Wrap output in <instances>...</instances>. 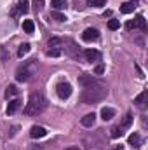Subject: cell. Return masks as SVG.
<instances>
[{"label": "cell", "instance_id": "44dd1931", "mask_svg": "<svg viewBox=\"0 0 148 150\" xmlns=\"http://www.w3.org/2000/svg\"><path fill=\"white\" fill-rule=\"evenodd\" d=\"M47 56H51V58L61 56V47H49V49H47Z\"/></svg>", "mask_w": 148, "mask_h": 150}, {"label": "cell", "instance_id": "e0dca14e", "mask_svg": "<svg viewBox=\"0 0 148 150\" xmlns=\"http://www.w3.org/2000/svg\"><path fill=\"white\" fill-rule=\"evenodd\" d=\"M113 115H115V110H113V108L105 107V108L101 110V119H103V120H110V119H113Z\"/></svg>", "mask_w": 148, "mask_h": 150}, {"label": "cell", "instance_id": "603a6c76", "mask_svg": "<svg viewBox=\"0 0 148 150\" xmlns=\"http://www.w3.org/2000/svg\"><path fill=\"white\" fill-rule=\"evenodd\" d=\"M122 129H124V127H122V126H115V127H113V129H111V138H118V136H122V134H124V131H122Z\"/></svg>", "mask_w": 148, "mask_h": 150}, {"label": "cell", "instance_id": "4316f807", "mask_svg": "<svg viewBox=\"0 0 148 150\" xmlns=\"http://www.w3.org/2000/svg\"><path fill=\"white\" fill-rule=\"evenodd\" d=\"M19 11L23 12V14H26L30 9H28V2L26 0H19Z\"/></svg>", "mask_w": 148, "mask_h": 150}, {"label": "cell", "instance_id": "7402d4cb", "mask_svg": "<svg viewBox=\"0 0 148 150\" xmlns=\"http://www.w3.org/2000/svg\"><path fill=\"white\" fill-rule=\"evenodd\" d=\"M147 98H148V93H147V91H143L140 96H136V98H134V103H136V105H143V103L147 101Z\"/></svg>", "mask_w": 148, "mask_h": 150}, {"label": "cell", "instance_id": "30bf717a", "mask_svg": "<svg viewBox=\"0 0 148 150\" xmlns=\"http://www.w3.org/2000/svg\"><path fill=\"white\" fill-rule=\"evenodd\" d=\"M45 134H47V131H45V127H42V126H33L32 131H30V136H32V138H44Z\"/></svg>", "mask_w": 148, "mask_h": 150}, {"label": "cell", "instance_id": "d6986e66", "mask_svg": "<svg viewBox=\"0 0 148 150\" xmlns=\"http://www.w3.org/2000/svg\"><path fill=\"white\" fill-rule=\"evenodd\" d=\"M51 18H52V19H56L58 23H65V21H66V16H65V14H61L59 11H52V12H51Z\"/></svg>", "mask_w": 148, "mask_h": 150}, {"label": "cell", "instance_id": "3957f363", "mask_svg": "<svg viewBox=\"0 0 148 150\" xmlns=\"http://www.w3.org/2000/svg\"><path fill=\"white\" fill-rule=\"evenodd\" d=\"M56 93H58V96L61 100H68L72 96V93H73V87H72L70 82H59L56 86Z\"/></svg>", "mask_w": 148, "mask_h": 150}, {"label": "cell", "instance_id": "8992f818", "mask_svg": "<svg viewBox=\"0 0 148 150\" xmlns=\"http://www.w3.org/2000/svg\"><path fill=\"white\" fill-rule=\"evenodd\" d=\"M136 7H138V0H129V2H124L120 5V12L122 14H131V12H134Z\"/></svg>", "mask_w": 148, "mask_h": 150}, {"label": "cell", "instance_id": "7c38bea8", "mask_svg": "<svg viewBox=\"0 0 148 150\" xmlns=\"http://www.w3.org/2000/svg\"><path fill=\"white\" fill-rule=\"evenodd\" d=\"M21 107V100H12V101H9V105H7V115H12V113L16 112L18 108Z\"/></svg>", "mask_w": 148, "mask_h": 150}, {"label": "cell", "instance_id": "d4e9b609", "mask_svg": "<svg viewBox=\"0 0 148 150\" xmlns=\"http://www.w3.org/2000/svg\"><path fill=\"white\" fill-rule=\"evenodd\" d=\"M61 42H63L61 38L54 37V38H51V40H49V44H47V45H49V47H59V45H61Z\"/></svg>", "mask_w": 148, "mask_h": 150}, {"label": "cell", "instance_id": "8fae6325", "mask_svg": "<svg viewBox=\"0 0 148 150\" xmlns=\"http://www.w3.org/2000/svg\"><path fill=\"white\" fill-rule=\"evenodd\" d=\"M94 122H96V113H87V115H84L82 117V126H85V127H92L94 126Z\"/></svg>", "mask_w": 148, "mask_h": 150}, {"label": "cell", "instance_id": "4fadbf2b", "mask_svg": "<svg viewBox=\"0 0 148 150\" xmlns=\"http://www.w3.org/2000/svg\"><path fill=\"white\" fill-rule=\"evenodd\" d=\"M141 142H143V140H141V136H140L138 133H132V134L129 136V145H132L134 149H140V147H141Z\"/></svg>", "mask_w": 148, "mask_h": 150}, {"label": "cell", "instance_id": "484cf974", "mask_svg": "<svg viewBox=\"0 0 148 150\" xmlns=\"http://www.w3.org/2000/svg\"><path fill=\"white\" fill-rule=\"evenodd\" d=\"M131 122H132V113H127V115L124 117V122H122V127H129V126H131Z\"/></svg>", "mask_w": 148, "mask_h": 150}, {"label": "cell", "instance_id": "cb8c5ba5", "mask_svg": "<svg viewBox=\"0 0 148 150\" xmlns=\"http://www.w3.org/2000/svg\"><path fill=\"white\" fill-rule=\"evenodd\" d=\"M87 5H91V7H103V5H106V0H87Z\"/></svg>", "mask_w": 148, "mask_h": 150}, {"label": "cell", "instance_id": "1f68e13d", "mask_svg": "<svg viewBox=\"0 0 148 150\" xmlns=\"http://www.w3.org/2000/svg\"><path fill=\"white\" fill-rule=\"evenodd\" d=\"M65 150H80L78 147H68V149H65Z\"/></svg>", "mask_w": 148, "mask_h": 150}, {"label": "cell", "instance_id": "9a60e30c", "mask_svg": "<svg viewBox=\"0 0 148 150\" xmlns=\"http://www.w3.org/2000/svg\"><path fill=\"white\" fill-rule=\"evenodd\" d=\"M18 94H19V89H18L14 84H11V86H7V87H5V93H4V96H5L7 100H9L11 96H18Z\"/></svg>", "mask_w": 148, "mask_h": 150}, {"label": "cell", "instance_id": "f1b7e54d", "mask_svg": "<svg viewBox=\"0 0 148 150\" xmlns=\"http://www.w3.org/2000/svg\"><path fill=\"white\" fill-rule=\"evenodd\" d=\"M118 26H120L118 19H110V21H108V28H110V30H117Z\"/></svg>", "mask_w": 148, "mask_h": 150}, {"label": "cell", "instance_id": "5b68a950", "mask_svg": "<svg viewBox=\"0 0 148 150\" xmlns=\"http://www.w3.org/2000/svg\"><path fill=\"white\" fill-rule=\"evenodd\" d=\"M30 77H32V70H30L26 65L18 68V72H16V80H19V82H28Z\"/></svg>", "mask_w": 148, "mask_h": 150}, {"label": "cell", "instance_id": "ffe728a7", "mask_svg": "<svg viewBox=\"0 0 148 150\" xmlns=\"http://www.w3.org/2000/svg\"><path fill=\"white\" fill-rule=\"evenodd\" d=\"M66 5H68V2H66V0H52V7H54L56 11L66 9Z\"/></svg>", "mask_w": 148, "mask_h": 150}, {"label": "cell", "instance_id": "2e32d148", "mask_svg": "<svg viewBox=\"0 0 148 150\" xmlns=\"http://www.w3.org/2000/svg\"><path fill=\"white\" fill-rule=\"evenodd\" d=\"M30 49H32V45H30L28 42H25V44H21V45H19V49H18V56H19V58H23V56H26V54L30 52Z\"/></svg>", "mask_w": 148, "mask_h": 150}, {"label": "cell", "instance_id": "52a82bcc", "mask_svg": "<svg viewBox=\"0 0 148 150\" xmlns=\"http://www.w3.org/2000/svg\"><path fill=\"white\" fill-rule=\"evenodd\" d=\"M63 44L68 45V47H65V51H66L72 58H77V56H78V47H77V44H75L73 40L68 38V40H63Z\"/></svg>", "mask_w": 148, "mask_h": 150}, {"label": "cell", "instance_id": "9c48e42d", "mask_svg": "<svg viewBox=\"0 0 148 150\" xmlns=\"http://www.w3.org/2000/svg\"><path fill=\"white\" fill-rule=\"evenodd\" d=\"M84 58H85V61L92 63V61L99 59V52H98L96 49H85V51H84Z\"/></svg>", "mask_w": 148, "mask_h": 150}, {"label": "cell", "instance_id": "ac0fdd59", "mask_svg": "<svg viewBox=\"0 0 148 150\" xmlns=\"http://www.w3.org/2000/svg\"><path fill=\"white\" fill-rule=\"evenodd\" d=\"M23 30H25L26 33H33V30H35L33 21H32V19H25V21H23Z\"/></svg>", "mask_w": 148, "mask_h": 150}, {"label": "cell", "instance_id": "f546056e", "mask_svg": "<svg viewBox=\"0 0 148 150\" xmlns=\"http://www.w3.org/2000/svg\"><path fill=\"white\" fill-rule=\"evenodd\" d=\"M103 72H105V67H103V65H98V67L94 68V74L96 75H101Z\"/></svg>", "mask_w": 148, "mask_h": 150}, {"label": "cell", "instance_id": "ba28073f", "mask_svg": "<svg viewBox=\"0 0 148 150\" xmlns=\"http://www.w3.org/2000/svg\"><path fill=\"white\" fill-rule=\"evenodd\" d=\"M94 82H96V79H94L92 75H89V74L78 75V84H80L82 87H89V86H92Z\"/></svg>", "mask_w": 148, "mask_h": 150}, {"label": "cell", "instance_id": "83f0119b", "mask_svg": "<svg viewBox=\"0 0 148 150\" xmlns=\"http://www.w3.org/2000/svg\"><path fill=\"white\" fill-rule=\"evenodd\" d=\"M44 4H45V0H33V9L35 11H42L44 9Z\"/></svg>", "mask_w": 148, "mask_h": 150}, {"label": "cell", "instance_id": "7a4b0ae2", "mask_svg": "<svg viewBox=\"0 0 148 150\" xmlns=\"http://www.w3.org/2000/svg\"><path fill=\"white\" fill-rule=\"evenodd\" d=\"M47 103L49 101L45 100V96L42 93H32L30 98H28V103H26V107L23 110V113L25 115H38V113H42L47 108Z\"/></svg>", "mask_w": 148, "mask_h": 150}, {"label": "cell", "instance_id": "4dcf8cb0", "mask_svg": "<svg viewBox=\"0 0 148 150\" xmlns=\"http://www.w3.org/2000/svg\"><path fill=\"white\" fill-rule=\"evenodd\" d=\"M125 28H127V30H132V28H134V23H132V21H129V23L125 25Z\"/></svg>", "mask_w": 148, "mask_h": 150}, {"label": "cell", "instance_id": "6da1fadb", "mask_svg": "<svg viewBox=\"0 0 148 150\" xmlns=\"http://www.w3.org/2000/svg\"><path fill=\"white\" fill-rule=\"evenodd\" d=\"M106 94H108V87H106L105 84H101V82L96 80L92 86L84 87V91H82V94H80V101L85 103V105L99 103V101H103V100L106 98Z\"/></svg>", "mask_w": 148, "mask_h": 150}, {"label": "cell", "instance_id": "277c9868", "mask_svg": "<svg viewBox=\"0 0 148 150\" xmlns=\"http://www.w3.org/2000/svg\"><path fill=\"white\" fill-rule=\"evenodd\" d=\"M82 40L84 42H96V40H99V32L96 28H85L82 33Z\"/></svg>", "mask_w": 148, "mask_h": 150}, {"label": "cell", "instance_id": "5bb4252c", "mask_svg": "<svg viewBox=\"0 0 148 150\" xmlns=\"http://www.w3.org/2000/svg\"><path fill=\"white\" fill-rule=\"evenodd\" d=\"M132 23H134V28H140V30H143V32L147 30V19H145L141 14H140V16H136V19H134Z\"/></svg>", "mask_w": 148, "mask_h": 150}]
</instances>
